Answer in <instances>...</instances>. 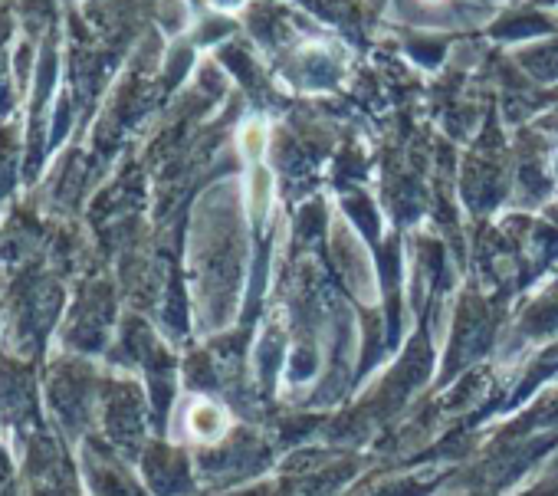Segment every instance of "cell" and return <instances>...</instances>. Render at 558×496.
Wrapping results in <instances>:
<instances>
[{
	"label": "cell",
	"mask_w": 558,
	"mask_h": 496,
	"mask_svg": "<svg viewBox=\"0 0 558 496\" xmlns=\"http://www.w3.org/2000/svg\"><path fill=\"white\" fill-rule=\"evenodd\" d=\"M191 428L197 437H204V441H211L220 431H224V414H220L214 405H197L191 414Z\"/></svg>",
	"instance_id": "6da1fadb"
}]
</instances>
